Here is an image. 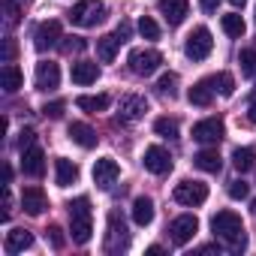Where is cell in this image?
Segmentation results:
<instances>
[{"mask_svg":"<svg viewBox=\"0 0 256 256\" xmlns=\"http://www.w3.org/2000/svg\"><path fill=\"white\" fill-rule=\"evenodd\" d=\"M211 232L217 235V238H223L226 244H229V250H244V244H247V235H244V223H241V217L235 214V211H217L214 217H211Z\"/></svg>","mask_w":256,"mask_h":256,"instance_id":"1","label":"cell"},{"mask_svg":"<svg viewBox=\"0 0 256 256\" xmlns=\"http://www.w3.org/2000/svg\"><path fill=\"white\" fill-rule=\"evenodd\" d=\"M70 235L76 244H88L90 235H94V211H90V199L88 196H78L72 199L70 205Z\"/></svg>","mask_w":256,"mask_h":256,"instance_id":"2","label":"cell"},{"mask_svg":"<svg viewBox=\"0 0 256 256\" xmlns=\"http://www.w3.org/2000/svg\"><path fill=\"white\" fill-rule=\"evenodd\" d=\"M106 4L102 0H78V4L70 10V22L76 28H96L106 18Z\"/></svg>","mask_w":256,"mask_h":256,"instance_id":"3","label":"cell"},{"mask_svg":"<svg viewBox=\"0 0 256 256\" xmlns=\"http://www.w3.org/2000/svg\"><path fill=\"white\" fill-rule=\"evenodd\" d=\"M126 247H130L126 223H124V217H120L118 211H112V214H108V232H106L102 250H106V253H120V250H126Z\"/></svg>","mask_w":256,"mask_h":256,"instance_id":"4","label":"cell"},{"mask_svg":"<svg viewBox=\"0 0 256 256\" xmlns=\"http://www.w3.org/2000/svg\"><path fill=\"white\" fill-rule=\"evenodd\" d=\"M211 48H214V40H211V30L208 28H196L187 36V42H184V54L190 60H205L211 54Z\"/></svg>","mask_w":256,"mask_h":256,"instance_id":"5","label":"cell"},{"mask_svg":"<svg viewBox=\"0 0 256 256\" xmlns=\"http://www.w3.org/2000/svg\"><path fill=\"white\" fill-rule=\"evenodd\" d=\"M160 64H163V54L157 48H136V52H130V70L136 76H151V72L160 70Z\"/></svg>","mask_w":256,"mask_h":256,"instance_id":"6","label":"cell"},{"mask_svg":"<svg viewBox=\"0 0 256 256\" xmlns=\"http://www.w3.org/2000/svg\"><path fill=\"white\" fill-rule=\"evenodd\" d=\"M205 199H208V184H202V181H181V184H175V202L178 205L196 208Z\"/></svg>","mask_w":256,"mask_h":256,"instance_id":"7","label":"cell"},{"mask_svg":"<svg viewBox=\"0 0 256 256\" xmlns=\"http://www.w3.org/2000/svg\"><path fill=\"white\" fill-rule=\"evenodd\" d=\"M226 136V124L220 118H205L199 124H193V139L202 145H217Z\"/></svg>","mask_w":256,"mask_h":256,"instance_id":"8","label":"cell"},{"mask_svg":"<svg viewBox=\"0 0 256 256\" xmlns=\"http://www.w3.org/2000/svg\"><path fill=\"white\" fill-rule=\"evenodd\" d=\"M60 40H64V34H60V22H54V18L36 24V30H34V46H36V52H48V48L60 46Z\"/></svg>","mask_w":256,"mask_h":256,"instance_id":"9","label":"cell"},{"mask_svg":"<svg viewBox=\"0 0 256 256\" xmlns=\"http://www.w3.org/2000/svg\"><path fill=\"white\" fill-rule=\"evenodd\" d=\"M120 178V166H118V160L114 157H100L96 163H94V184L100 187V190H112V184Z\"/></svg>","mask_w":256,"mask_h":256,"instance_id":"10","label":"cell"},{"mask_svg":"<svg viewBox=\"0 0 256 256\" xmlns=\"http://www.w3.org/2000/svg\"><path fill=\"white\" fill-rule=\"evenodd\" d=\"M145 112H148V100L139 96V94H126V96H120V102H118V120H124V124L139 120Z\"/></svg>","mask_w":256,"mask_h":256,"instance_id":"11","label":"cell"},{"mask_svg":"<svg viewBox=\"0 0 256 256\" xmlns=\"http://www.w3.org/2000/svg\"><path fill=\"white\" fill-rule=\"evenodd\" d=\"M196 232H199V220H196L193 214H181V217H175L172 226H169V235H172V241H175L178 247L190 244Z\"/></svg>","mask_w":256,"mask_h":256,"instance_id":"12","label":"cell"},{"mask_svg":"<svg viewBox=\"0 0 256 256\" xmlns=\"http://www.w3.org/2000/svg\"><path fill=\"white\" fill-rule=\"evenodd\" d=\"M36 90H54L60 84V66L54 60H40L36 64V76H34Z\"/></svg>","mask_w":256,"mask_h":256,"instance_id":"13","label":"cell"},{"mask_svg":"<svg viewBox=\"0 0 256 256\" xmlns=\"http://www.w3.org/2000/svg\"><path fill=\"white\" fill-rule=\"evenodd\" d=\"M145 169L148 172H154V175H166L169 169H172V154L163 148V145H151V148H145Z\"/></svg>","mask_w":256,"mask_h":256,"instance_id":"14","label":"cell"},{"mask_svg":"<svg viewBox=\"0 0 256 256\" xmlns=\"http://www.w3.org/2000/svg\"><path fill=\"white\" fill-rule=\"evenodd\" d=\"M70 139L78 145V148H84V151H90V148H96V142H100V136H96V130L90 124H82V120H72L70 124Z\"/></svg>","mask_w":256,"mask_h":256,"instance_id":"15","label":"cell"},{"mask_svg":"<svg viewBox=\"0 0 256 256\" xmlns=\"http://www.w3.org/2000/svg\"><path fill=\"white\" fill-rule=\"evenodd\" d=\"M22 172L30 175V178H40L46 172V154H42V148L30 145V148L22 151Z\"/></svg>","mask_w":256,"mask_h":256,"instance_id":"16","label":"cell"},{"mask_svg":"<svg viewBox=\"0 0 256 256\" xmlns=\"http://www.w3.org/2000/svg\"><path fill=\"white\" fill-rule=\"evenodd\" d=\"M160 16L169 22V28H178L184 18H187V10H190V0H160Z\"/></svg>","mask_w":256,"mask_h":256,"instance_id":"17","label":"cell"},{"mask_svg":"<svg viewBox=\"0 0 256 256\" xmlns=\"http://www.w3.org/2000/svg\"><path fill=\"white\" fill-rule=\"evenodd\" d=\"M22 208H24L30 217H40V214L48 208V199H46L42 187H24V190H22Z\"/></svg>","mask_w":256,"mask_h":256,"instance_id":"18","label":"cell"},{"mask_svg":"<svg viewBox=\"0 0 256 256\" xmlns=\"http://www.w3.org/2000/svg\"><path fill=\"white\" fill-rule=\"evenodd\" d=\"M70 78H72L76 84H94V82L100 78V66H96L94 60H76L72 70H70Z\"/></svg>","mask_w":256,"mask_h":256,"instance_id":"19","label":"cell"},{"mask_svg":"<svg viewBox=\"0 0 256 256\" xmlns=\"http://www.w3.org/2000/svg\"><path fill=\"white\" fill-rule=\"evenodd\" d=\"M76 181H78V166L72 160H66V157H58L54 160V184L58 187H70Z\"/></svg>","mask_w":256,"mask_h":256,"instance_id":"20","label":"cell"},{"mask_svg":"<svg viewBox=\"0 0 256 256\" xmlns=\"http://www.w3.org/2000/svg\"><path fill=\"white\" fill-rule=\"evenodd\" d=\"M4 247H6V253H10V256H16V253H24L28 247H34V235H30L28 229H12V232H6V241H4Z\"/></svg>","mask_w":256,"mask_h":256,"instance_id":"21","label":"cell"},{"mask_svg":"<svg viewBox=\"0 0 256 256\" xmlns=\"http://www.w3.org/2000/svg\"><path fill=\"white\" fill-rule=\"evenodd\" d=\"M187 100H190L193 106H202V108H208V106L214 102V88H211V82H208V78L196 82V84L187 90Z\"/></svg>","mask_w":256,"mask_h":256,"instance_id":"22","label":"cell"},{"mask_svg":"<svg viewBox=\"0 0 256 256\" xmlns=\"http://www.w3.org/2000/svg\"><path fill=\"white\" fill-rule=\"evenodd\" d=\"M24 84V76L16 64H4V70H0V88H4L6 94H16L18 88Z\"/></svg>","mask_w":256,"mask_h":256,"instance_id":"23","label":"cell"},{"mask_svg":"<svg viewBox=\"0 0 256 256\" xmlns=\"http://www.w3.org/2000/svg\"><path fill=\"white\" fill-rule=\"evenodd\" d=\"M118 48H120L118 34H106V36H100V40H96V58H100L102 64H112V60H114V54H118Z\"/></svg>","mask_w":256,"mask_h":256,"instance_id":"24","label":"cell"},{"mask_svg":"<svg viewBox=\"0 0 256 256\" xmlns=\"http://www.w3.org/2000/svg\"><path fill=\"white\" fill-rule=\"evenodd\" d=\"M193 163H196V169H202V172H211V175L223 169V160H220L217 148H205V151H199V154L193 157Z\"/></svg>","mask_w":256,"mask_h":256,"instance_id":"25","label":"cell"},{"mask_svg":"<svg viewBox=\"0 0 256 256\" xmlns=\"http://www.w3.org/2000/svg\"><path fill=\"white\" fill-rule=\"evenodd\" d=\"M76 106H78L82 112H90V114H96V112H106V108L112 106V100H108V94H96V96H90V94H82V96L76 100Z\"/></svg>","mask_w":256,"mask_h":256,"instance_id":"26","label":"cell"},{"mask_svg":"<svg viewBox=\"0 0 256 256\" xmlns=\"http://www.w3.org/2000/svg\"><path fill=\"white\" fill-rule=\"evenodd\" d=\"M151 220H154V202L148 196H139L133 202V223L136 226H148Z\"/></svg>","mask_w":256,"mask_h":256,"instance_id":"27","label":"cell"},{"mask_svg":"<svg viewBox=\"0 0 256 256\" xmlns=\"http://www.w3.org/2000/svg\"><path fill=\"white\" fill-rule=\"evenodd\" d=\"M220 28H223V34H226V36H232V40H241V36H244V30H247L244 18H241L238 12L220 16Z\"/></svg>","mask_w":256,"mask_h":256,"instance_id":"28","label":"cell"},{"mask_svg":"<svg viewBox=\"0 0 256 256\" xmlns=\"http://www.w3.org/2000/svg\"><path fill=\"white\" fill-rule=\"evenodd\" d=\"M232 166L244 175V172H250V169L256 166V154H253L250 148H235V151H232Z\"/></svg>","mask_w":256,"mask_h":256,"instance_id":"29","label":"cell"},{"mask_svg":"<svg viewBox=\"0 0 256 256\" xmlns=\"http://www.w3.org/2000/svg\"><path fill=\"white\" fill-rule=\"evenodd\" d=\"M154 133L163 139H178V120L175 118H157L154 120Z\"/></svg>","mask_w":256,"mask_h":256,"instance_id":"30","label":"cell"},{"mask_svg":"<svg viewBox=\"0 0 256 256\" xmlns=\"http://www.w3.org/2000/svg\"><path fill=\"white\" fill-rule=\"evenodd\" d=\"M208 82H211V88L220 90L223 96H232V94H235V78H232L229 72H217V76H211Z\"/></svg>","mask_w":256,"mask_h":256,"instance_id":"31","label":"cell"},{"mask_svg":"<svg viewBox=\"0 0 256 256\" xmlns=\"http://www.w3.org/2000/svg\"><path fill=\"white\" fill-rule=\"evenodd\" d=\"M157 90L163 96H175L178 94V72H163L160 82H157Z\"/></svg>","mask_w":256,"mask_h":256,"instance_id":"32","label":"cell"},{"mask_svg":"<svg viewBox=\"0 0 256 256\" xmlns=\"http://www.w3.org/2000/svg\"><path fill=\"white\" fill-rule=\"evenodd\" d=\"M238 64H241V76H247V78L256 76V52L253 48H244L238 54Z\"/></svg>","mask_w":256,"mask_h":256,"instance_id":"33","label":"cell"},{"mask_svg":"<svg viewBox=\"0 0 256 256\" xmlns=\"http://www.w3.org/2000/svg\"><path fill=\"white\" fill-rule=\"evenodd\" d=\"M58 48H60L64 54H78V52L88 48V40H82V36H64Z\"/></svg>","mask_w":256,"mask_h":256,"instance_id":"34","label":"cell"},{"mask_svg":"<svg viewBox=\"0 0 256 256\" xmlns=\"http://www.w3.org/2000/svg\"><path fill=\"white\" fill-rule=\"evenodd\" d=\"M139 34H142L145 40H160V28H157V22H154L151 16H142V18H139Z\"/></svg>","mask_w":256,"mask_h":256,"instance_id":"35","label":"cell"},{"mask_svg":"<svg viewBox=\"0 0 256 256\" xmlns=\"http://www.w3.org/2000/svg\"><path fill=\"white\" fill-rule=\"evenodd\" d=\"M4 16H6V24L16 28L22 22V6L16 4V0H4Z\"/></svg>","mask_w":256,"mask_h":256,"instance_id":"36","label":"cell"},{"mask_svg":"<svg viewBox=\"0 0 256 256\" xmlns=\"http://www.w3.org/2000/svg\"><path fill=\"white\" fill-rule=\"evenodd\" d=\"M64 108H66V106H64L60 100H58V102H46V106H42V114L52 118V120H58V118H64Z\"/></svg>","mask_w":256,"mask_h":256,"instance_id":"37","label":"cell"},{"mask_svg":"<svg viewBox=\"0 0 256 256\" xmlns=\"http://www.w3.org/2000/svg\"><path fill=\"white\" fill-rule=\"evenodd\" d=\"M229 199H247V184L244 181H229Z\"/></svg>","mask_w":256,"mask_h":256,"instance_id":"38","label":"cell"},{"mask_svg":"<svg viewBox=\"0 0 256 256\" xmlns=\"http://www.w3.org/2000/svg\"><path fill=\"white\" fill-rule=\"evenodd\" d=\"M46 235L52 238V247H54V250H60V247L66 244V241H64V229H60V226H48V229H46Z\"/></svg>","mask_w":256,"mask_h":256,"instance_id":"39","label":"cell"},{"mask_svg":"<svg viewBox=\"0 0 256 256\" xmlns=\"http://www.w3.org/2000/svg\"><path fill=\"white\" fill-rule=\"evenodd\" d=\"M36 142V133L30 130V126H24V130H22V139H18V151H24V148H30Z\"/></svg>","mask_w":256,"mask_h":256,"instance_id":"40","label":"cell"},{"mask_svg":"<svg viewBox=\"0 0 256 256\" xmlns=\"http://www.w3.org/2000/svg\"><path fill=\"white\" fill-rule=\"evenodd\" d=\"M130 30H133V28H130V22H120L114 34H118V40H120V42H126V40H130Z\"/></svg>","mask_w":256,"mask_h":256,"instance_id":"41","label":"cell"},{"mask_svg":"<svg viewBox=\"0 0 256 256\" xmlns=\"http://www.w3.org/2000/svg\"><path fill=\"white\" fill-rule=\"evenodd\" d=\"M12 58H16V42L6 40V46H4V64H12Z\"/></svg>","mask_w":256,"mask_h":256,"instance_id":"42","label":"cell"},{"mask_svg":"<svg viewBox=\"0 0 256 256\" xmlns=\"http://www.w3.org/2000/svg\"><path fill=\"white\" fill-rule=\"evenodd\" d=\"M217 4H220V0H199L202 12H208V16H214V12H217Z\"/></svg>","mask_w":256,"mask_h":256,"instance_id":"43","label":"cell"},{"mask_svg":"<svg viewBox=\"0 0 256 256\" xmlns=\"http://www.w3.org/2000/svg\"><path fill=\"white\" fill-rule=\"evenodd\" d=\"M4 184H12V166L4 163Z\"/></svg>","mask_w":256,"mask_h":256,"instance_id":"44","label":"cell"},{"mask_svg":"<svg viewBox=\"0 0 256 256\" xmlns=\"http://www.w3.org/2000/svg\"><path fill=\"white\" fill-rule=\"evenodd\" d=\"M247 118H250V124H256V100L250 102V108H247Z\"/></svg>","mask_w":256,"mask_h":256,"instance_id":"45","label":"cell"},{"mask_svg":"<svg viewBox=\"0 0 256 256\" xmlns=\"http://www.w3.org/2000/svg\"><path fill=\"white\" fill-rule=\"evenodd\" d=\"M163 253V247L160 244H154V247H148V256H160Z\"/></svg>","mask_w":256,"mask_h":256,"instance_id":"46","label":"cell"},{"mask_svg":"<svg viewBox=\"0 0 256 256\" xmlns=\"http://www.w3.org/2000/svg\"><path fill=\"white\" fill-rule=\"evenodd\" d=\"M229 4H232V6L238 10V6H244V4H247V0H229Z\"/></svg>","mask_w":256,"mask_h":256,"instance_id":"47","label":"cell"},{"mask_svg":"<svg viewBox=\"0 0 256 256\" xmlns=\"http://www.w3.org/2000/svg\"><path fill=\"white\" fill-rule=\"evenodd\" d=\"M253 211H256V202H253Z\"/></svg>","mask_w":256,"mask_h":256,"instance_id":"48","label":"cell"}]
</instances>
